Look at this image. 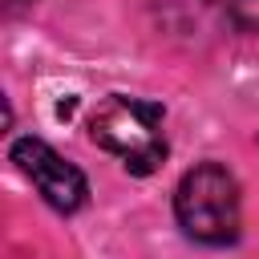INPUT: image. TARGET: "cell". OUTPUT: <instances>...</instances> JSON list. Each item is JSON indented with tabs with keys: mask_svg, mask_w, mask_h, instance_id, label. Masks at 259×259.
<instances>
[{
	"mask_svg": "<svg viewBox=\"0 0 259 259\" xmlns=\"http://www.w3.org/2000/svg\"><path fill=\"white\" fill-rule=\"evenodd\" d=\"M174 214H178V227L206 247L235 243L239 223H243L235 174L219 162H202V166L186 170L174 190Z\"/></svg>",
	"mask_w": 259,
	"mask_h": 259,
	"instance_id": "6da1fadb",
	"label": "cell"
},
{
	"mask_svg": "<svg viewBox=\"0 0 259 259\" xmlns=\"http://www.w3.org/2000/svg\"><path fill=\"white\" fill-rule=\"evenodd\" d=\"M89 138L117 154L125 170L150 174L166 158V138H162V105L142 101V97H105L89 121Z\"/></svg>",
	"mask_w": 259,
	"mask_h": 259,
	"instance_id": "7a4b0ae2",
	"label": "cell"
},
{
	"mask_svg": "<svg viewBox=\"0 0 259 259\" xmlns=\"http://www.w3.org/2000/svg\"><path fill=\"white\" fill-rule=\"evenodd\" d=\"M12 162H16V170L40 190V198L53 206V210H77V206H85V198H89V182H85V174L73 166V162H65L53 146H45L40 138H20V142H12Z\"/></svg>",
	"mask_w": 259,
	"mask_h": 259,
	"instance_id": "3957f363",
	"label": "cell"
},
{
	"mask_svg": "<svg viewBox=\"0 0 259 259\" xmlns=\"http://www.w3.org/2000/svg\"><path fill=\"white\" fill-rule=\"evenodd\" d=\"M206 4H214L223 16H231L243 28H259V0H206Z\"/></svg>",
	"mask_w": 259,
	"mask_h": 259,
	"instance_id": "277c9868",
	"label": "cell"
},
{
	"mask_svg": "<svg viewBox=\"0 0 259 259\" xmlns=\"http://www.w3.org/2000/svg\"><path fill=\"white\" fill-rule=\"evenodd\" d=\"M24 4H32V0H4V8H8V12H20Z\"/></svg>",
	"mask_w": 259,
	"mask_h": 259,
	"instance_id": "5b68a950",
	"label": "cell"
}]
</instances>
